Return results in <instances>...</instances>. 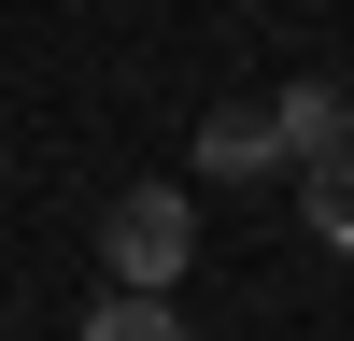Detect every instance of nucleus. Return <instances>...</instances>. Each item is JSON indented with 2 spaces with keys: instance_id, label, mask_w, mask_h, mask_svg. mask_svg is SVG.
Returning <instances> with one entry per match:
<instances>
[{
  "instance_id": "39448f33",
  "label": "nucleus",
  "mask_w": 354,
  "mask_h": 341,
  "mask_svg": "<svg viewBox=\"0 0 354 341\" xmlns=\"http://www.w3.org/2000/svg\"><path fill=\"white\" fill-rule=\"evenodd\" d=\"M85 341H185V327H170V299H128V284H113V299L85 313Z\"/></svg>"
},
{
  "instance_id": "20e7f679",
  "label": "nucleus",
  "mask_w": 354,
  "mask_h": 341,
  "mask_svg": "<svg viewBox=\"0 0 354 341\" xmlns=\"http://www.w3.org/2000/svg\"><path fill=\"white\" fill-rule=\"evenodd\" d=\"M283 142H270V114H213V128H198V170H270Z\"/></svg>"
},
{
  "instance_id": "f03ea898",
  "label": "nucleus",
  "mask_w": 354,
  "mask_h": 341,
  "mask_svg": "<svg viewBox=\"0 0 354 341\" xmlns=\"http://www.w3.org/2000/svg\"><path fill=\"white\" fill-rule=\"evenodd\" d=\"M270 142H283L298 170L354 157V85H283V100H270Z\"/></svg>"
},
{
  "instance_id": "f257e3e1",
  "label": "nucleus",
  "mask_w": 354,
  "mask_h": 341,
  "mask_svg": "<svg viewBox=\"0 0 354 341\" xmlns=\"http://www.w3.org/2000/svg\"><path fill=\"white\" fill-rule=\"evenodd\" d=\"M100 256H113V284H128V299H156V284L198 256V213H185V185H128V199L100 213Z\"/></svg>"
},
{
  "instance_id": "7ed1b4c3",
  "label": "nucleus",
  "mask_w": 354,
  "mask_h": 341,
  "mask_svg": "<svg viewBox=\"0 0 354 341\" xmlns=\"http://www.w3.org/2000/svg\"><path fill=\"white\" fill-rule=\"evenodd\" d=\"M298 213H312V242H340V256H354V157L298 170Z\"/></svg>"
}]
</instances>
